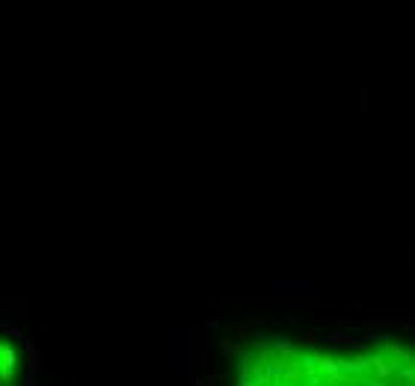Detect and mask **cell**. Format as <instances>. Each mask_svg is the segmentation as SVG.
Segmentation results:
<instances>
[{"mask_svg":"<svg viewBox=\"0 0 415 386\" xmlns=\"http://www.w3.org/2000/svg\"><path fill=\"white\" fill-rule=\"evenodd\" d=\"M235 386H415V345L267 339L243 351Z\"/></svg>","mask_w":415,"mask_h":386,"instance_id":"cell-1","label":"cell"},{"mask_svg":"<svg viewBox=\"0 0 415 386\" xmlns=\"http://www.w3.org/2000/svg\"><path fill=\"white\" fill-rule=\"evenodd\" d=\"M0 386H21L18 351L6 339H0Z\"/></svg>","mask_w":415,"mask_h":386,"instance_id":"cell-2","label":"cell"}]
</instances>
